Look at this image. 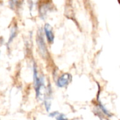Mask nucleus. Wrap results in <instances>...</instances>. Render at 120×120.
<instances>
[{"label":"nucleus","instance_id":"nucleus-4","mask_svg":"<svg viewBox=\"0 0 120 120\" xmlns=\"http://www.w3.org/2000/svg\"><path fill=\"white\" fill-rule=\"evenodd\" d=\"M16 28H14L11 30V34H10V37H9L8 43H10L11 42H12V40L14 39V38L16 37Z\"/></svg>","mask_w":120,"mask_h":120},{"label":"nucleus","instance_id":"nucleus-6","mask_svg":"<svg viewBox=\"0 0 120 120\" xmlns=\"http://www.w3.org/2000/svg\"><path fill=\"white\" fill-rule=\"evenodd\" d=\"M59 114V113L57 112H52V113H51L50 114H49V116H56L57 115Z\"/></svg>","mask_w":120,"mask_h":120},{"label":"nucleus","instance_id":"nucleus-1","mask_svg":"<svg viewBox=\"0 0 120 120\" xmlns=\"http://www.w3.org/2000/svg\"><path fill=\"white\" fill-rule=\"evenodd\" d=\"M71 80V76L70 74H64L58 79L56 84L60 88L65 87L66 86H67L70 83Z\"/></svg>","mask_w":120,"mask_h":120},{"label":"nucleus","instance_id":"nucleus-5","mask_svg":"<svg viewBox=\"0 0 120 120\" xmlns=\"http://www.w3.org/2000/svg\"><path fill=\"white\" fill-rule=\"evenodd\" d=\"M56 120H67V117L63 114H59L56 116Z\"/></svg>","mask_w":120,"mask_h":120},{"label":"nucleus","instance_id":"nucleus-3","mask_svg":"<svg viewBox=\"0 0 120 120\" xmlns=\"http://www.w3.org/2000/svg\"><path fill=\"white\" fill-rule=\"evenodd\" d=\"M45 33L47 37V39L49 42H52L54 40V35L52 33V29L49 24H46L45 26Z\"/></svg>","mask_w":120,"mask_h":120},{"label":"nucleus","instance_id":"nucleus-2","mask_svg":"<svg viewBox=\"0 0 120 120\" xmlns=\"http://www.w3.org/2000/svg\"><path fill=\"white\" fill-rule=\"evenodd\" d=\"M37 43H38V47H39V49H40L41 54L45 56L46 55V53H47V49H46V46H45V41H44V39H43V37H42L41 32H39V33L38 35Z\"/></svg>","mask_w":120,"mask_h":120}]
</instances>
